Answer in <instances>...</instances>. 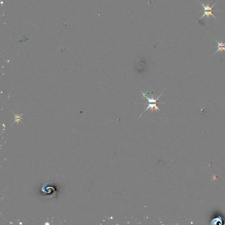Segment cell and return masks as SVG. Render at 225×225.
Listing matches in <instances>:
<instances>
[{"instance_id": "1", "label": "cell", "mask_w": 225, "mask_h": 225, "mask_svg": "<svg viewBox=\"0 0 225 225\" xmlns=\"http://www.w3.org/2000/svg\"><path fill=\"white\" fill-rule=\"evenodd\" d=\"M211 224H217V222H220L222 225H225V217L222 214L218 211H215L212 214L210 218Z\"/></svg>"}, {"instance_id": "2", "label": "cell", "mask_w": 225, "mask_h": 225, "mask_svg": "<svg viewBox=\"0 0 225 225\" xmlns=\"http://www.w3.org/2000/svg\"><path fill=\"white\" fill-rule=\"evenodd\" d=\"M214 40H215V41L218 44V46H217L216 47L218 48V50H217L216 52L214 53V55L219 51H221L222 53L223 51H225V43H222V41L221 43H219L218 41H217L216 40H215V39H214Z\"/></svg>"}, {"instance_id": "3", "label": "cell", "mask_w": 225, "mask_h": 225, "mask_svg": "<svg viewBox=\"0 0 225 225\" xmlns=\"http://www.w3.org/2000/svg\"><path fill=\"white\" fill-rule=\"evenodd\" d=\"M141 92H142V94H143V97H145L147 99V100H148V102H149V103H157V101L159 99V98H160V97H161V96L162 95V94H161L160 96H158V97L157 98V99H154L153 98H152V99H150V98H149L147 96L146 94L144 93V92H143L142 91H141Z\"/></svg>"}, {"instance_id": "4", "label": "cell", "mask_w": 225, "mask_h": 225, "mask_svg": "<svg viewBox=\"0 0 225 225\" xmlns=\"http://www.w3.org/2000/svg\"><path fill=\"white\" fill-rule=\"evenodd\" d=\"M216 3L215 4V5H212V7H210L209 6V3H208V5H205L203 4H201V5H202L203 7V8H204V9L202 10L203 11H220V10H212V9L213 8V7L215 6V5H216Z\"/></svg>"}, {"instance_id": "5", "label": "cell", "mask_w": 225, "mask_h": 225, "mask_svg": "<svg viewBox=\"0 0 225 225\" xmlns=\"http://www.w3.org/2000/svg\"><path fill=\"white\" fill-rule=\"evenodd\" d=\"M157 103H154L153 104H149V103L146 109L144 111V112L142 114H141L140 115V116H141L142 114H143V113H144V112L145 111H146L147 110H148V109H151V110H153V109L155 108V110H158L159 111H161V110H160V109L157 106Z\"/></svg>"}, {"instance_id": "6", "label": "cell", "mask_w": 225, "mask_h": 225, "mask_svg": "<svg viewBox=\"0 0 225 225\" xmlns=\"http://www.w3.org/2000/svg\"><path fill=\"white\" fill-rule=\"evenodd\" d=\"M199 12H203V15L202 16L201 18H200V19H201L202 18H203V17L205 16V15H206L207 17V18H208V20H209V16L210 15H212L213 17L214 18H215V19H217L216 18H215V17L214 15L212 14V12H214V11H199Z\"/></svg>"}, {"instance_id": "7", "label": "cell", "mask_w": 225, "mask_h": 225, "mask_svg": "<svg viewBox=\"0 0 225 225\" xmlns=\"http://www.w3.org/2000/svg\"><path fill=\"white\" fill-rule=\"evenodd\" d=\"M14 115L15 116V122L17 121L18 123V121H19V120H20L21 116L22 115H20V116H19V115H16L15 114H14Z\"/></svg>"}]
</instances>
